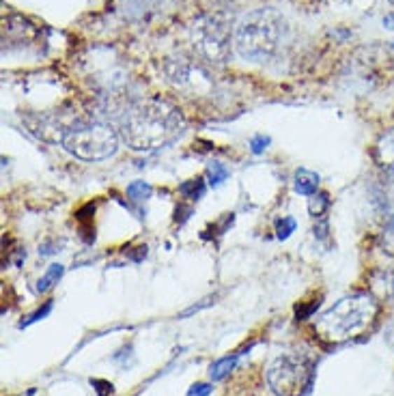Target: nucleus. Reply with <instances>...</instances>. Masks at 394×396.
I'll return each instance as SVG.
<instances>
[{
	"label": "nucleus",
	"instance_id": "f257e3e1",
	"mask_svg": "<svg viewBox=\"0 0 394 396\" xmlns=\"http://www.w3.org/2000/svg\"><path fill=\"white\" fill-rule=\"evenodd\" d=\"M183 129L185 121L181 110L160 97L129 106L121 121V136L134 151H155L173 145Z\"/></svg>",
	"mask_w": 394,
	"mask_h": 396
},
{
	"label": "nucleus",
	"instance_id": "f03ea898",
	"mask_svg": "<svg viewBox=\"0 0 394 396\" xmlns=\"http://www.w3.org/2000/svg\"><path fill=\"white\" fill-rule=\"evenodd\" d=\"M287 22L274 9L250 11L237 26L233 35L235 52L244 61L267 63L278 54L287 39Z\"/></svg>",
	"mask_w": 394,
	"mask_h": 396
},
{
	"label": "nucleus",
	"instance_id": "7ed1b4c3",
	"mask_svg": "<svg viewBox=\"0 0 394 396\" xmlns=\"http://www.w3.org/2000/svg\"><path fill=\"white\" fill-rule=\"evenodd\" d=\"M379 313L377 302L369 293H356L336 302L315 323V334L325 343L341 345L369 330Z\"/></svg>",
	"mask_w": 394,
	"mask_h": 396
},
{
	"label": "nucleus",
	"instance_id": "20e7f679",
	"mask_svg": "<svg viewBox=\"0 0 394 396\" xmlns=\"http://www.w3.org/2000/svg\"><path fill=\"white\" fill-rule=\"evenodd\" d=\"M61 145L84 162H101L119 151V134L101 121H76L67 127Z\"/></svg>",
	"mask_w": 394,
	"mask_h": 396
},
{
	"label": "nucleus",
	"instance_id": "39448f33",
	"mask_svg": "<svg viewBox=\"0 0 394 396\" xmlns=\"http://www.w3.org/2000/svg\"><path fill=\"white\" fill-rule=\"evenodd\" d=\"M233 17L224 11L203 13L192 26V45L199 59L211 65H224L231 59Z\"/></svg>",
	"mask_w": 394,
	"mask_h": 396
},
{
	"label": "nucleus",
	"instance_id": "423d86ee",
	"mask_svg": "<svg viewBox=\"0 0 394 396\" xmlns=\"http://www.w3.org/2000/svg\"><path fill=\"white\" fill-rule=\"evenodd\" d=\"M315 381V362L304 353H283L267 366V386L276 396H306Z\"/></svg>",
	"mask_w": 394,
	"mask_h": 396
},
{
	"label": "nucleus",
	"instance_id": "0eeeda50",
	"mask_svg": "<svg viewBox=\"0 0 394 396\" xmlns=\"http://www.w3.org/2000/svg\"><path fill=\"white\" fill-rule=\"evenodd\" d=\"M171 0H123L125 13L134 20H145L160 13Z\"/></svg>",
	"mask_w": 394,
	"mask_h": 396
},
{
	"label": "nucleus",
	"instance_id": "6e6552de",
	"mask_svg": "<svg viewBox=\"0 0 394 396\" xmlns=\"http://www.w3.org/2000/svg\"><path fill=\"white\" fill-rule=\"evenodd\" d=\"M375 160L386 173L394 175V129L386 132L375 145Z\"/></svg>",
	"mask_w": 394,
	"mask_h": 396
},
{
	"label": "nucleus",
	"instance_id": "1a4fd4ad",
	"mask_svg": "<svg viewBox=\"0 0 394 396\" xmlns=\"http://www.w3.org/2000/svg\"><path fill=\"white\" fill-rule=\"evenodd\" d=\"M319 175L308 171V168H297L295 175H293V190L302 196H313L317 194V188H319Z\"/></svg>",
	"mask_w": 394,
	"mask_h": 396
},
{
	"label": "nucleus",
	"instance_id": "9d476101",
	"mask_svg": "<svg viewBox=\"0 0 394 396\" xmlns=\"http://www.w3.org/2000/svg\"><path fill=\"white\" fill-rule=\"evenodd\" d=\"M239 355H241V353L224 355V358H220L218 362H213L211 369H209V377H211L213 381H220V379H224L227 375H231V371L235 369V364H237Z\"/></svg>",
	"mask_w": 394,
	"mask_h": 396
},
{
	"label": "nucleus",
	"instance_id": "9b49d317",
	"mask_svg": "<svg viewBox=\"0 0 394 396\" xmlns=\"http://www.w3.org/2000/svg\"><path fill=\"white\" fill-rule=\"evenodd\" d=\"M63 274H65V267H63L61 263H52V265L48 267V271L39 278V282H37V291H39V293L50 291L54 285H59V280L63 278Z\"/></svg>",
	"mask_w": 394,
	"mask_h": 396
},
{
	"label": "nucleus",
	"instance_id": "f8f14e48",
	"mask_svg": "<svg viewBox=\"0 0 394 396\" xmlns=\"http://www.w3.org/2000/svg\"><path fill=\"white\" fill-rule=\"evenodd\" d=\"M207 185L201 177H196V179H190V181H183L179 185V194L183 198H190V201H199V198H203Z\"/></svg>",
	"mask_w": 394,
	"mask_h": 396
},
{
	"label": "nucleus",
	"instance_id": "ddd939ff",
	"mask_svg": "<svg viewBox=\"0 0 394 396\" xmlns=\"http://www.w3.org/2000/svg\"><path fill=\"white\" fill-rule=\"evenodd\" d=\"M229 177H231V171L227 168V164H222V162H209V166H207L209 185L218 188V185H222L224 181H227Z\"/></svg>",
	"mask_w": 394,
	"mask_h": 396
},
{
	"label": "nucleus",
	"instance_id": "4468645a",
	"mask_svg": "<svg viewBox=\"0 0 394 396\" xmlns=\"http://www.w3.org/2000/svg\"><path fill=\"white\" fill-rule=\"evenodd\" d=\"M153 194V188L147 181H132L127 185V196L132 198L134 203H143Z\"/></svg>",
	"mask_w": 394,
	"mask_h": 396
},
{
	"label": "nucleus",
	"instance_id": "2eb2a0df",
	"mask_svg": "<svg viewBox=\"0 0 394 396\" xmlns=\"http://www.w3.org/2000/svg\"><path fill=\"white\" fill-rule=\"evenodd\" d=\"M295 229H297V222H295L291 215H283V218L276 220V237H278L280 241L289 239L291 233H295Z\"/></svg>",
	"mask_w": 394,
	"mask_h": 396
},
{
	"label": "nucleus",
	"instance_id": "dca6fc26",
	"mask_svg": "<svg viewBox=\"0 0 394 396\" xmlns=\"http://www.w3.org/2000/svg\"><path fill=\"white\" fill-rule=\"evenodd\" d=\"M328 207H330V196H328L325 192H317V194L311 196V203H308V211H311L315 218H321Z\"/></svg>",
	"mask_w": 394,
	"mask_h": 396
},
{
	"label": "nucleus",
	"instance_id": "f3484780",
	"mask_svg": "<svg viewBox=\"0 0 394 396\" xmlns=\"http://www.w3.org/2000/svg\"><path fill=\"white\" fill-rule=\"evenodd\" d=\"M52 306H54V302H52V299H50V302H45V304H43L41 308H37V310H35L33 315H28V317H26V321H22V323H20V327L33 325V323H37V321L45 319V317H48V315L52 313Z\"/></svg>",
	"mask_w": 394,
	"mask_h": 396
},
{
	"label": "nucleus",
	"instance_id": "a211bd4d",
	"mask_svg": "<svg viewBox=\"0 0 394 396\" xmlns=\"http://www.w3.org/2000/svg\"><path fill=\"white\" fill-rule=\"evenodd\" d=\"M269 145H272V138H269V136L257 134V136H252V138H250V151L255 153V155L265 153V149H267Z\"/></svg>",
	"mask_w": 394,
	"mask_h": 396
},
{
	"label": "nucleus",
	"instance_id": "6ab92c4d",
	"mask_svg": "<svg viewBox=\"0 0 394 396\" xmlns=\"http://www.w3.org/2000/svg\"><path fill=\"white\" fill-rule=\"evenodd\" d=\"M211 383H194L190 390H188V396H209L211 394Z\"/></svg>",
	"mask_w": 394,
	"mask_h": 396
},
{
	"label": "nucleus",
	"instance_id": "aec40b11",
	"mask_svg": "<svg viewBox=\"0 0 394 396\" xmlns=\"http://www.w3.org/2000/svg\"><path fill=\"white\" fill-rule=\"evenodd\" d=\"M91 383H93V388H95V392H97V396H110V394H112V383H110V381H101V379H93Z\"/></svg>",
	"mask_w": 394,
	"mask_h": 396
},
{
	"label": "nucleus",
	"instance_id": "412c9836",
	"mask_svg": "<svg viewBox=\"0 0 394 396\" xmlns=\"http://www.w3.org/2000/svg\"><path fill=\"white\" fill-rule=\"evenodd\" d=\"M384 295L394 299V271H390L384 280Z\"/></svg>",
	"mask_w": 394,
	"mask_h": 396
},
{
	"label": "nucleus",
	"instance_id": "4be33fe9",
	"mask_svg": "<svg viewBox=\"0 0 394 396\" xmlns=\"http://www.w3.org/2000/svg\"><path fill=\"white\" fill-rule=\"evenodd\" d=\"M384 26H386V28H394V13H388V15L384 17Z\"/></svg>",
	"mask_w": 394,
	"mask_h": 396
}]
</instances>
